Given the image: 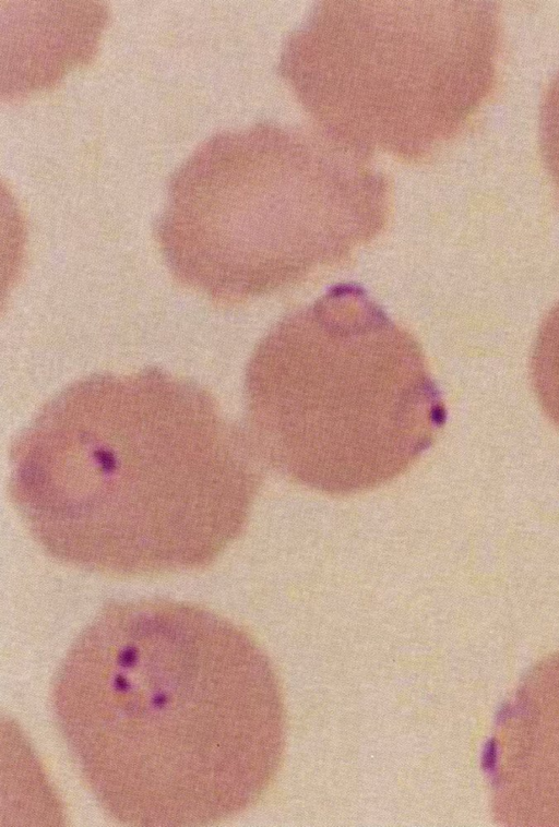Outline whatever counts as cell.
<instances>
[{
  "label": "cell",
  "instance_id": "obj_1",
  "mask_svg": "<svg viewBox=\"0 0 559 827\" xmlns=\"http://www.w3.org/2000/svg\"><path fill=\"white\" fill-rule=\"evenodd\" d=\"M53 711L99 805L131 826H204L252 806L285 742L274 669L239 626L162 598L112 601L53 683Z\"/></svg>",
  "mask_w": 559,
  "mask_h": 827
},
{
  "label": "cell",
  "instance_id": "obj_2",
  "mask_svg": "<svg viewBox=\"0 0 559 827\" xmlns=\"http://www.w3.org/2000/svg\"><path fill=\"white\" fill-rule=\"evenodd\" d=\"M9 457L10 499L41 550L115 577L210 566L242 534L261 484L248 435L210 392L157 370L71 384Z\"/></svg>",
  "mask_w": 559,
  "mask_h": 827
},
{
  "label": "cell",
  "instance_id": "obj_3",
  "mask_svg": "<svg viewBox=\"0 0 559 827\" xmlns=\"http://www.w3.org/2000/svg\"><path fill=\"white\" fill-rule=\"evenodd\" d=\"M246 399L260 459L333 495L403 475L447 416L416 343L353 285L265 337L247 371Z\"/></svg>",
  "mask_w": 559,
  "mask_h": 827
},
{
  "label": "cell",
  "instance_id": "obj_4",
  "mask_svg": "<svg viewBox=\"0 0 559 827\" xmlns=\"http://www.w3.org/2000/svg\"><path fill=\"white\" fill-rule=\"evenodd\" d=\"M388 194L379 170L328 135L258 123L212 136L181 164L157 238L181 283L241 300L372 239Z\"/></svg>",
  "mask_w": 559,
  "mask_h": 827
},
{
  "label": "cell",
  "instance_id": "obj_5",
  "mask_svg": "<svg viewBox=\"0 0 559 827\" xmlns=\"http://www.w3.org/2000/svg\"><path fill=\"white\" fill-rule=\"evenodd\" d=\"M498 38L492 2L323 1L286 38L278 72L332 140L415 160L487 98Z\"/></svg>",
  "mask_w": 559,
  "mask_h": 827
},
{
  "label": "cell",
  "instance_id": "obj_6",
  "mask_svg": "<svg viewBox=\"0 0 559 827\" xmlns=\"http://www.w3.org/2000/svg\"><path fill=\"white\" fill-rule=\"evenodd\" d=\"M497 823L559 827V651L521 680L484 752Z\"/></svg>",
  "mask_w": 559,
  "mask_h": 827
},
{
  "label": "cell",
  "instance_id": "obj_7",
  "mask_svg": "<svg viewBox=\"0 0 559 827\" xmlns=\"http://www.w3.org/2000/svg\"><path fill=\"white\" fill-rule=\"evenodd\" d=\"M8 789L2 788V807L8 825H60L62 811L36 756L17 727L9 722Z\"/></svg>",
  "mask_w": 559,
  "mask_h": 827
},
{
  "label": "cell",
  "instance_id": "obj_8",
  "mask_svg": "<svg viewBox=\"0 0 559 827\" xmlns=\"http://www.w3.org/2000/svg\"><path fill=\"white\" fill-rule=\"evenodd\" d=\"M531 375L539 405L559 428V301L548 312L537 333Z\"/></svg>",
  "mask_w": 559,
  "mask_h": 827
},
{
  "label": "cell",
  "instance_id": "obj_9",
  "mask_svg": "<svg viewBox=\"0 0 559 827\" xmlns=\"http://www.w3.org/2000/svg\"><path fill=\"white\" fill-rule=\"evenodd\" d=\"M542 153L559 190V73L551 82L540 112Z\"/></svg>",
  "mask_w": 559,
  "mask_h": 827
}]
</instances>
